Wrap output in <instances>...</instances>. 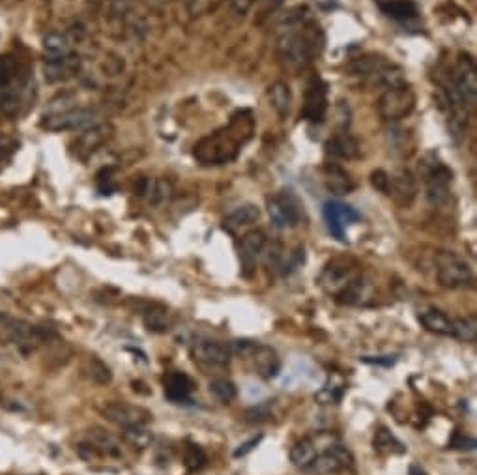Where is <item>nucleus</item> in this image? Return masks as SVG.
<instances>
[{
    "label": "nucleus",
    "instance_id": "obj_1",
    "mask_svg": "<svg viewBox=\"0 0 477 475\" xmlns=\"http://www.w3.org/2000/svg\"><path fill=\"white\" fill-rule=\"evenodd\" d=\"M255 131V120L249 111H240L225 128L204 137L195 144L193 156L203 165H225L238 158L240 150Z\"/></svg>",
    "mask_w": 477,
    "mask_h": 475
},
{
    "label": "nucleus",
    "instance_id": "obj_2",
    "mask_svg": "<svg viewBox=\"0 0 477 475\" xmlns=\"http://www.w3.org/2000/svg\"><path fill=\"white\" fill-rule=\"evenodd\" d=\"M316 30L314 29H288L277 41V54L286 70L292 73L305 70L314 56L318 54Z\"/></svg>",
    "mask_w": 477,
    "mask_h": 475
},
{
    "label": "nucleus",
    "instance_id": "obj_3",
    "mask_svg": "<svg viewBox=\"0 0 477 475\" xmlns=\"http://www.w3.org/2000/svg\"><path fill=\"white\" fill-rule=\"evenodd\" d=\"M230 352L249 365L251 370L262 380H274L281 372V359L274 348L253 340H234Z\"/></svg>",
    "mask_w": 477,
    "mask_h": 475
},
{
    "label": "nucleus",
    "instance_id": "obj_4",
    "mask_svg": "<svg viewBox=\"0 0 477 475\" xmlns=\"http://www.w3.org/2000/svg\"><path fill=\"white\" fill-rule=\"evenodd\" d=\"M419 172L425 182L427 200L434 206L443 204L449 199V186L453 180V172L434 156H427L423 163L419 165Z\"/></svg>",
    "mask_w": 477,
    "mask_h": 475
},
{
    "label": "nucleus",
    "instance_id": "obj_5",
    "mask_svg": "<svg viewBox=\"0 0 477 475\" xmlns=\"http://www.w3.org/2000/svg\"><path fill=\"white\" fill-rule=\"evenodd\" d=\"M436 277L446 288H462L474 279L470 264L451 251H440L436 255Z\"/></svg>",
    "mask_w": 477,
    "mask_h": 475
},
{
    "label": "nucleus",
    "instance_id": "obj_6",
    "mask_svg": "<svg viewBox=\"0 0 477 475\" xmlns=\"http://www.w3.org/2000/svg\"><path fill=\"white\" fill-rule=\"evenodd\" d=\"M270 219L277 229H294L302 221V208L300 200L292 191H283L268 197L266 200Z\"/></svg>",
    "mask_w": 477,
    "mask_h": 475
},
{
    "label": "nucleus",
    "instance_id": "obj_7",
    "mask_svg": "<svg viewBox=\"0 0 477 475\" xmlns=\"http://www.w3.org/2000/svg\"><path fill=\"white\" fill-rule=\"evenodd\" d=\"M416 107V94L406 84L388 89L379 100V114L388 122H397L406 118Z\"/></svg>",
    "mask_w": 477,
    "mask_h": 475
},
{
    "label": "nucleus",
    "instance_id": "obj_8",
    "mask_svg": "<svg viewBox=\"0 0 477 475\" xmlns=\"http://www.w3.org/2000/svg\"><path fill=\"white\" fill-rule=\"evenodd\" d=\"M451 84L455 92L464 103V107L474 109L477 103V70L476 60L470 54H460L459 62L455 66L453 75H451Z\"/></svg>",
    "mask_w": 477,
    "mask_h": 475
},
{
    "label": "nucleus",
    "instance_id": "obj_9",
    "mask_svg": "<svg viewBox=\"0 0 477 475\" xmlns=\"http://www.w3.org/2000/svg\"><path fill=\"white\" fill-rule=\"evenodd\" d=\"M355 276H360L358 266L352 258H333L321 273V287L335 298Z\"/></svg>",
    "mask_w": 477,
    "mask_h": 475
},
{
    "label": "nucleus",
    "instance_id": "obj_10",
    "mask_svg": "<svg viewBox=\"0 0 477 475\" xmlns=\"http://www.w3.org/2000/svg\"><path fill=\"white\" fill-rule=\"evenodd\" d=\"M230 348L219 340L197 339L191 347L193 361L203 369H223L230 363Z\"/></svg>",
    "mask_w": 477,
    "mask_h": 475
},
{
    "label": "nucleus",
    "instance_id": "obj_11",
    "mask_svg": "<svg viewBox=\"0 0 477 475\" xmlns=\"http://www.w3.org/2000/svg\"><path fill=\"white\" fill-rule=\"evenodd\" d=\"M96 111L92 109H68V111L57 112V114H49L45 120L41 122V126L47 131H79V129H87L90 126H96Z\"/></svg>",
    "mask_w": 477,
    "mask_h": 475
},
{
    "label": "nucleus",
    "instance_id": "obj_12",
    "mask_svg": "<svg viewBox=\"0 0 477 475\" xmlns=\"http://www.w3.org/2000/svg\"><path fill=\"white\" fill-rule=\"evenodd\" d=\"M107 421L115 423L118 427H146L152 421V414L142 406L129 405V402H107L101 408Z\"/></svg>",
    "mask_w": 477,
    "mask_h": 475
},
{
    "label": "nucleus",
    "instance_id": "obj_13",
    "mask_svg": "<svg viewBox=\"0 0 477 475\" xmlns=\"http://www.w3.org/2000/svg\"><path fill=\"white\" fill-rule=\"evenodd\" d=\"M328 111V84L321 77H313L305 90L302 116L311 123L324 122Z\"/></svg>",
    "mask_w": 477,
    "mask_h": 475
},
{
    "label": "nucleus",
    "instance_id": "obj_14",
    "mask_svg": "<svg viewBox=\"0 0 477 475\" xmlns=\"http://www.w3.org/2000/svg\"><path fill=\"white\" fill-rule=\"evenodd\" d=\"M322 216H324L330 234L337 238L339 241H344V229L350 223L360 221V213L352 206L339 202V200H328L322 208Z\"/></svg>",
    "mask_w": 477,
    "mask_h": 475
},
{
    "label": "nucleus",
    "instance_id": "obj_15",
    "mask_svg": "<svg viewBox=\"0 0 477 475\" xmlns=\"http://www.w3.org/2000/svg\"><path fill=\"white\" fill-rule=\"evenodd\" d=\"M401 208H410L418 197V180L410 170H397L393 176H390L388 193Z\"/></svg>",
    "mask_w": 477,
    "mask_h": 475
},
{
    "label": "nucleus",
    "instance_id": "obj_16",
    "mask_svg": "<svg viewBox=\"0 0 477 475\" xmlns=\"http://www.w3.org/2000/svg\"><path fill=\"white\" fill-rule=\"evenodd\" d=\"M6 331L8 337L15 345H19L21 348H27V350H36L49 339V331H45V329L36 328V326L23 322V320H13V318L6 326Z\"/></svg>",
    "mask_w": 477,
    "mask_h": 475
},
{
    "label": "nucleus",
    "instance_id": "obj_17",
    "mask_svg": "<svg viewBox=\"0 0 477 475\" xmlns=\"http://www.w3.org/2000/svg\"><path fill=\"white\" fill-rule=\"evenodd\" d=\"M264 247H266V234L262 230H249L242 238L240 257H242V273H244V277L253 276L256 258L260 257Z\"/></svg>",
    "mask_w": 477,
    "mask_h": 475
},
{
    "label": "nucleus",
    "instance_id": "obj_18",
    "mask_svg": "<svg viewBox=\"0 0 477 475\" xmlns=\"http://www.w3.org/2000/svg\"><path fill=\"white\" fill-rule=\"evenodd\" d=\"M313 466H316L321 474H339L343 469L354 468V455L346 447L333 446L316 457Z\"/></svg>",
    "mask_w": 477,
    "mask_h": 475
},
{
    "label": "nucleus",
    "instance_id": "obj_19",
    "mask_svg": "<svg viewBox=\"0 0 477 475\" xmlns=\"http://www.w3.org/2000/svg\"><path fill=\"white\" fill-rule=\"evenodd\" d=\"M163 387L165 397H167L170 402L182 405V402H187V400H189V395H191L193 389H195V382H193L186 372L173 370V372H167V375H165Z\"/></svg>",
    "mask_w": 477,
    "mask_h": 475
},
{
    "label": "nucleus",
    "instance_id": "obj_20",
    "mask_svg": "<svg viewBox=\"0 0 477 475\" xmlns=\"http://www.w3.org/2000/svg\"><path fill=\"white\" fill-rule=\"evenodd\" d=\"M371 294H373V285L365 276L360 273L335 296V299L341 306H363L371 299Z\"/></svg>",
    "mask_w": 477,
    "mask_h": 475
},
{
    "label": "nucleus",
    "instance_id": "obj_21",
    "mask_svg": "<svg viewBox=\"0 0 477 475\" xmlns=\"http://www.w3.org/2000/svg\"><path fill=\"white\" fill-rule=\"evenodd\" d=\"M79 71H81V59L71 53L64 56V59L47 60L45 64V77L52 82L66 81V79H70Z\"/></svg>",
    "mask_w": 477,
    "mask_h": 475
},
{
    "label": "nucleus",
    "instance_id": "obj_22",
    "mask_svg": "<svg viewBox=\"0 0 477 475\" xmlns=\"http://www.w3.org/2000/svg\"><path fill=\"white\" fill-rule=\"evenodd\" d=\"M142 322L152 333H165L173 326V312L169 311V307L161 306V303H152L145 309Z\"/></svg>",
    "mask_w": 477,
    "mask_h": 475
},
{
    "label": "nucleus",
    "instance_id": "obj_23",
    "mask_svg": "<svg viewBox=\"0 0 477 475\" xmlns=\"http://www.w3.org/2000/svg\"><path fill=\"white\" fill-rule=\"evenodd\" d=\"M380 10L399 23H410L418 19L419 13L418 4L413 0H380Z\"/></svg>",
    "mask_w": 477,
    "mask_h": 475
},
{
    "label": "nucleus",
    "instance_id": "obj_24",
    "mask_svg": "<svg viewBox=\"0 0 477 475\" xmlns=\"http://www.w3.org/2000/svg\"><path fill=\"white\" fill-rule=\"evenodd\" d=\"M324 174H326V188L333 195H346L355 188V182L350 178V174L343 167L335 163H328L324 167Z\"/></svg>",
    "mask_w": 477,
    "mask_h": 475
},
{
    "label": "nucleus",
    "instance_id": "obj_25",
    "mask_svg": "<svg viewBox=\"0 0 477 475\" xmlns=\"http://www.w3.org/2000/svg\"><path fill=\"white\" fill-rule=\"evenodd\" d=\"M419 322L431 333L442 335V337H453V320L440 309H429V311L421 312Z\"/></svg>",
    "mask_w": 477,
    "mask_h": 475
},
{
    "label": "nucleus",
    "instance_id": "obj_26",
    "mask_svg": "<svg viewBox=\"0 0 477 475\" xmlns=\"http://www.w3.org/2000/svg\"><path fill=\"white\" fill-rule=\"evenodd\" d=\"M258 218H260L258 206L244 204L240 206V208H236L230 216H227V219L223 221V229L227 230V232H230V234H234V232H238L240 229H244V227H249L251 223H255Z\"/></svg>",
    "mask_w": 477,
    "mask_h": 475
},
{
    "label": "nucleus",
    "instance_id": "obj_27",
    "mask_svg": "<svg viewBox=\"0 0 477 475\" xmlns=\"http://www.w3.org/2000/svg\"><path fill=\"white\" fill-rule=\"evenodd\" d=\"M88 444L98 453H103L109 457H122V449L118 446V442L101 427H94L88 430Z\"/></svg>",
    "mask_w": 477,
    "mask_h": 475
},
{
    "label": "nucleus",
    "instance_id": "obj_28",
    "mask_svg": "<svg viewBox=\"0 0 477 475\" xmlns=\"http://www.w3.org/2000/svg\"><path fill=\"white\" fill-rule=\"evenodd\" d=\"M326 152L332 156V158L337 159H354L358 158L360 153V144L355 141L354 137L346 135V133H341V135H335L332 141H328Z\"/></svg>",
    "mask_w": 477,
    "mask_h": 475
},
{
    "label": "nucleus",
    "instance_id": "obj_29",
    "mask_svg": "<svg viewBox=\"0 0 477 475\" xmlns=\"http://www.w3.org/2000/svg\"><path fill=\"white\" fill-rule=\"evenodd\" d=\"M318 457L316 453V446H314L313 440L309 438H302L300 442H296L291 449V462L300 469H307L311 468Z\"/></svg>",
    "mask_w": 477,
    "mask_h": 475
},
{
    "label": "nucleus",
    "instance_id": "obj_30",
    "mask_svg": "<svg viewBox=\"0 0 477 475\" xmlns=\"http://www.w3.org/2000/svg\"><path fill=\"white\" fill-rule=\"evenodd\" d=\"M373 446L374 451L386 453V455H402V453H406L404 444L397 440L395 436L391 435L386 427H380L379 430L374 432Z\"/></svg>",
    "mask_w": 477,
    "mask_h": 475
},
{
    "label": "nucleus",
    "instance_id": "obj_31",
    "mask_svg": "<svg viewBox=\"0 0 477 475\" xmlns=\"http://www.w3.org/2000/svg\"><path fill=\"white\" fill-rule=\"evenodd\" d=\"M268 96L270 101H272V107L277 111V114L285 118L286 114H288V111H291L292 105V92L291 89H288V84L283 81L275 82V84L270 86Z\"/></svg>",
    "mask_w": 477,
    "mask_h": 475
},
{
    "label": "nucleus",
    "instance_id": "obj_32",
    "mask_svg": "<svg viewBox=\"0 0 477 475\" xmlns=\"http://www.w3.org/2000/svg\"><path fill=\"white\" fill-rule=\"evenodd\" d=\"M21 109V92L13 84L0 86V112L8 118H15Z\"/></svg>",
    "mask_w": 477,
    "mask_h": 475
},
{
    "label": "nucleus",
    "instance_id": "obj_33",
    "mask_svg": "<svg viewBox=\"0 0 477 475\" xmlns=\"http://www.w3.org/2000/svg\"><path fill=\"white\" fill-rule=\"evenodd\" d=\"M43 51L47 54V60L64 59L70 54V43L66 40V36L59 32H51L43 38Z\"/></svg>",
    "mask_w": 477,
    "mask_h": 475
},
{
    "label": "nucleus",
    "instance_id": "obj_34",
    "mask_svg": "<svg viewBox=\"0 0 477 475\" xmlns=\"http://www.w3.org/2000/svg\"><path fill=\"white\" fill-rule=\"evenodd\" d=\"M122 438L128 446L135 447V449H146L154 442V432L146 427H124Z\"/></svg>",
    "mask_w": 477,
    "mask_h": 475
},
{
    "label": "nucleus",
    "instance_id": "obj_35",
    "mask_svg": "<svg viewBox=\"0 0 477 475\" xmlns=\"http://www.w3.org/2000/svg\"><path fill=\"white\" fill-rule=\"evenodd\" d=\"M210 393L214 395L221 405H230L236 395H238V389L234 386L233 382L227 380V378H216V380L210 382Z\"/></svg>",
    "mask_w": 477,
    "mask_h": 475
},
{
    "label": "nucleus",
    "instance_id": "obj_36",
    "mask_svg": "<svg viewBox=\"0 0 477 475\" xmlns=\"http://www.w3.org/2000/svg\"><path fill=\"white\" fill-rule=\"evenodd\" d=\"M386 64H390V62H388L384 56L369 54V56H361V59L355 60L354 64H352V70H354V73H358V75L371 77L373 73H376L380 68H384Z\"/></svg>",
    "mask_w": 477,
    "mask_h": 475
},
{
    "label": "nucleus",
    "instance_id": "obj_37",
    "mask_svg": "<svg viewBox=\"0 0 477 475\" xmlns=\"http://www.w3.org/2000/svg\"><path fill=\"white\" fill-rule=\"evenodd\" d=\"M206 453L200 446L197 444H187L186 453H184V464H186L187 472H198V469L204 468L206 464Z\"/></svg>",
    "mask_w": 477,
    "mask_h": 475
},
{
    "label": "nucleus",
    "instance_id": "obj_38",
    "mask_svg": "<svg viewBox=\"0 0 477 475\" xmlns=\"http://www.w3.org/2000/svg\"><path fill=\"white\" fill-rule=\"evenodd\" d=\"M453 337L464 340V342H474L477 337L476 320L474 318H457V320H453Z\"/></svg>",
    "mask_w": 477,
    "mask_h": 475
},
{
    "label": "nucleus",
    "instance_id": "obj_39",
    "mask_svg": "<svg viewBox=\"0 0 477 475\" xmlns=\"http://www.w3.org/2000/svg\"><path fill=\"white\" fill-rule=\"evenodd\" d=\"M343 384H335V382H332V384H326V386L322 387L321 391L314 395V399L318 400L321 405H332V402H339L341 397H343Z\"/></svg>",
    "mask_w": 477,
    "mask_h": 475
},
{
    "label": "nucleus",
    "instance_id": "obj_40",
    "mask_svg": "<svg viewBox=\"0 0 477 475\" xmlns=\"http://www.w3.org/2000/svg\"><path fill=\"white\" fill-rule=\"evenodd\" d=\"M88 376H90L94 382H98V384H109V382L112 380V375L111 370H109V367L98 358H90V361H88Z\"/></svg>",
    "mask_w": 477,
    "mask_h": 475
},
{
    "label": "nucleus",
    "instance_id": "obj_41",
    "mask_svg": "<svg viewBox=\"0 0 477 475\" xmlns=\"http://www.w3.org/2000/svg\"><path fill=\"white\" fill-rule=\"evenodd\" d=\"M17 64L12 56H0V86L13 84L17 79Z\"/></svg>",
    "mask_w": 477,
    "mask_h": 475
},
{
    "label": "nucleus",
    "instance_id": "obj_42",
    "mask_svg": "<svg viewBox=\"0 0 477 475\" xmlns=\"http://www.w3.org/2000/svg\"><path fill=\"white\" fill-rule=\"evenodd\" d=\"M449 449H460V451H474L476 449V440L471 436L455 430L453 438L449 442Z\"/></svg>",
    "mask_w": 477,
    "mask_h": 475
},
{
    "label": "nucleus",
    "instance_id": "obj_43",
    "mask_svg": "<svg viewBox=\"0 0 477 475\" xmlns=\"http://www.w3.org/2000/svg\"><path fill=\"white\" fill-rule=\"evenodd\" d=\"M303 260H305V249H303V247H298L296 251L288 255V260L283 262V276H288V273H292L294 270H298V268L303 264Z\"/></svg>",
    "mask_w": 477,
    "mask_h": 475
},
{
    "label": "nucleus",
    "instance_id": "obj_44",
    "mask_svg": "<svg viewBox=\"0 0 477 475\" xmlns=\"http://www.w3.org/2000/svg\"><path fill=\"white\" fill-rule=\"evenodd\" d=\"M264 262H266V266H268L270 270H279L281 266H283V249H281L279 243L272 246L270 252L266 255V258H264Z\"/></svg>",
    "mask_w": 477,
    "mask_h": 475
},
{
    "label": "nucleus",
    "instance_id": "obj_45",
    "mask_svg": "<svg viewBox=\"0 0 477 475\" xmlns=\"http://www.w3.org/2000/svg\"><path fill=\"white\" fill-rule=\"evenodd\" d=\"M371 183L374 189H379L380 193H388V186H390V174L386 170H374L371 174Z\"/></svg>",
    "mask_w": 477,
    "mask_h": 475
},
{
    "label": "nucleus",
    "instance_id": "obj_46",
    "mask_svg": "<svg viewBox=\"0 0 477 475\" xmlns=\"http://www.w3.org/2000/svg\"><path fill=\"white\" fill-rule=\"evenodd\" d=\"M397 358L399 356H363V358H360L361 363H367V365H382V367H391V365L395 363Z\"/></svg>",
    "mask_w": 477,
    "mask_h": 475
},
{
    "label": "nucleus",
    "instance_id": "obj_47",
    "mask_svg": "<svg viewBox=\"0 0 477 475\" xmlns=\"http://www.w3.org/2000/svg\"><path fill=\"white\" fill-rule=\"evenodd\" d=\"M266 417H270V405L255 406V408H251V410H247V414H245V419L249 423L264 421Z\"/></svg>",
    "mask_w": 477,
    "mask_h": 475
},
{
    "label": "nucleus",
    "instance_id": "obj_48",
    "mask_svg": "<svg viewBox=\"0 0 477 475\" xmlns=\"http://www.w3.org/2000/svg\"><path fill=\"white\" fill-rule=\"evenodd\" d=\"M262 438H264V436H262V435L253 436V438H251V440H247V442H245V444H242V446H240L238 449H236V451H234V457H236V458L245 457V455H247V453L253 451V449H255V447L258 446V444H260Z\"/></svg>",
    "mask_w": 477,
    "mask_h": 475
},
{
    "label": "nucleus",
    "instance_id": "obj_49",
    "mask_svg": "<svg viewBox=\"0 0 477 475\" xmlns=\"http://www.w3.org/2000/svg\"><path fill=\"white\" fill-rule=\"evenodd\" d=\"M255 2L256 0H230V8H233L234 13H238V15H245V13L249 12L251 8H253Z\"/></svg>",
    "mask_w": 477,
    "mask_h": 475
},
{
    "label": "nucleus",
    "instance_id": "obj_50",
    "mask_svg": "<svg viewBox=\"0 0 477 475\" xmlns=\"http://www.w3.org/2000/svg\"><path fill=\"white\" fill-rule=\"evenodd\" d=\"M408 475H427V472L421 466H418V464H412L410 468H408Z\"/></svg>",
    "mask_w": 477,
    "mask_h": 475
},
{
    "label": "nucleus",
    "instance_id": "obj_51",
    "mask_svg": "<svg viewBox=\"0 0 477 475\" xmlns=\"http://www.w3.org/2000/svg\"><path fill=\"white\" fill-rule=\"evenodd\" d=\"M10 320H12V318L8 317L6 312H2V311H0V328H2V329H6V326H8V324H10Z\"/></svg>",
    "mask_w": 477,
    "mask_h": 475
}]
</instances>
